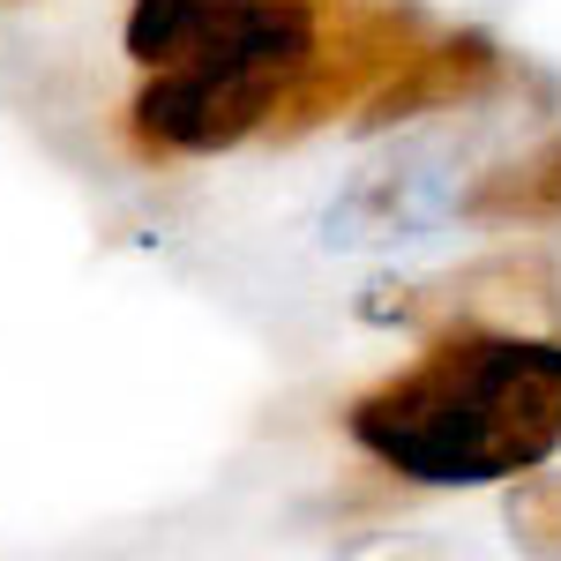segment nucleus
I'll list each match as a JSON object with an SVG mask.
<instances>
[{
  "mask_svg": "<svg viewBox=\"0 0 561 561\" xmlns=\"http://www.w3.org/2000/svg\"><path fill=\"white\" fill-rule=\"evenodd\" d=\"M314 0H262L248 15L217 23L158 68V83L135 98V135L158 150H225L240 135L270 128L277 98L314 53Z\"/></svg>",
  "mask_w": 561,
  "mask_h": 561,
  "instance_id": "2",
  "label": "nucleus"
},
{
  "mask_svg": "<svg viewBox=\"0 0 561 561\" xmlns=\"http://www.w3.org/2000/svg\"><path fill=\"white\" fill-rule=\"evenodd\" d=\"M248 8H262V0H135L128 53H135V60H150V68H165V60L187 53L203 31L232 23V15H248Z\"/></svg>",
  "mask_w": 561,
  "mask_h": 561,
  "instance_id": "5",
  "label": "nucleus"
},
{
  "mask_svg": "<svg viewBox=\"0 0 561 561\" xmlns=\"http://www.w3.org/2000/svg\"><path fill=\"white\" fill-rule=\"evenodd\" d=\"M510 531L531 554H561V479H531L510 502Z\"/></svg>",
  "mask_w": 561,
  "mask_h": 561,
  "instance_id": "7",
  "label": "nucleus"
},
{
  "mask_svg": "<svg viewBox=\"0 0 561 561\" xmlns=\"http://www.w3.org/2000/svg\"><path fill=\"white\" fill-rule=\"evenodd\" d=\"M352 434L427 486L517 479L561 449V345L510 330H449L412 375L352 404Z\"/></svg>",
  "mask_w": 561,
  "mask_h": 561,
  "instance_id": "1",
  "label": "nucleus"
},
{
  "mask_svg": "<svg viewBox=\"0 0 561 561\" xmlns=\"http://www.w3.org/2000/svg\"><path fill=\"white\" fill-rule=\"evenodd\" d=\"M472 217H494V225H510V217H561V135L547 150H531L524 165H502V173H486L472 187Z\"/></svg>",
  "mask_w": 561,
  "mask_h": 561,
  "instance_id": "6",
  "label": "nucleus"
},
{
  "mask_svg": "<svg viewBox=\"0 0 561 561\" xmlns=\"http://www.w3.org/2000/svg\"><path fill=\"white\" fill-rule=\"evenodd\" d=\"M404 53H412V15H404V8L359 15V23H345L330 45H314V53H307V68L293 76V90L277 98V113H270V121H277L285 135L330 121L345 98H359L375 76H389Z\"/></svg>",
  "mask_w": 561,
  "mask_h": 561,
  "instance_id": "3",
  "label": "nucleus"
},
{
  "mask_svg": "<svg viewBox=\"0 0 561 561\" xmlns=\"http://www.w3.org/2000/svg\"><path fill=\"white\" fill-rule=\"evenodd\" d=\"M486 76H494V45L486 38H449V45H427V53H404L367 98V128L412 121V113L449 105V98H472Z\"/></svg>",
  "mask_w": 561,
  "mask_h": 561,
  "instance_id": "4",
  "label": "nucleus"
}]
</instances>
